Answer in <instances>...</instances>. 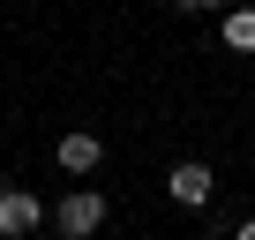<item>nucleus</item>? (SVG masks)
Segmentation results:
<instances>
[{
    "label": "nucleus",
    "mask_w": 255,
    "mask_h": 240,
    "mask_svg": "<svg viewBox=\"0 0 255 240\" xmlns=\"http://www.w3.org/2000/svg\"><path fill=\"white\" fill-rule=\"evenodd\" d=\"M233 240H255V218H248V225H240V233H233Z\"/></svg>",
    "instance_id": "obj_7"
},
{
    "label": "nucleus",
    "mask_w": 255,
    "mask_h": 240,
    "mask_svg": "<svg viewBox=\"0 0 255 240\" xmlns=\"http://www.w3.org/2000/svg\"><path fill=\"white\" fill-rule=\"evenodd\" d=\"M53 225H60L68 240H90V233L105 225V195H98V188H75V195H60V210H53Z\"/></svg>",
    "instance_id": "obj_1"
},
{
    "label": "nucleus",
    "mask_w": 255,
    "mask_h": 240,
    "mask_svg": "<svg viewBox=\"0 0 255 240\" xmlns=\"http://www.w3.org/2000/svg\"><path fill=\"white\" fill-rule=\"evenodd\" d=\"M225 45L233 53H255V8H225Z\"/></svg>",
    "instance_id": "obj_5"
},
{
    "label": "nucleus",
    "mask_w": 255,
    "mask_h": 240,
    "mask_svg": "<svg viewBox=\"0 0 255 240\" xmlns=\"http://www.w3.org/2000/svg\"><path fill=\"white\" fill-rule=\"evenodd\" d=\"M38 218H45V203H38L30 188H8V180H0V240L38 233Z\"/></svg>",
    "instance_id": "obj_2"
},
{
    "label": "nucleus",
    "mask_w": 255,
    "mask_h": 240,
    "mask_svg": "<svg viewBox=\"0 0 255 240\" xmlns=\"http://www.w3.org/2000/svg\"><path fill=\"white\" fill-rule=\"evenodd\" d=\"M165 188H173V203H188V210H203V203H210V188H218V173H210L203 158H180V165L165 173Z\"/></svg>",
    "instance_id": "obj_3"
},
{
    "label": "nucleus",
    "mask_w": 255,
    "mask_h": 240,
    "mask_svg": "<svg viewBox=\"0 0 255 240\" xmlns=\"http://www.w3.org/2000/svg\"><path fill=\"white\" fill-rule=\"evenodd\" d=\"M98 158H105V143H98L90 128H75V135H60V165H68V173H98Z\"/></svg>",
    "instance_id": "obj_4"
},
{
    "label": "nucleus",
    "mask_w": 255,
    "mask_h": 240,
    "mask_svg": "<svg viewBox=\"0 0 255 240\" xmlns=\"http://www.w3.org/2000/svg\"><path fill=\"white\" fill-rule=\"evenodd\" d=\"M180 8H188V15H210V8H225V0H180Z\"/></svg>",
    "instance_id": "obj_6"
}]
</instances>
